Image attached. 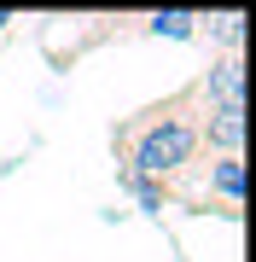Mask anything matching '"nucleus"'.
Returning <instances> with one entry per match:
<instances>
[{"label":"nucleus","instance_id":"20e7f679","mask_svg":"<svg viewBox=\"0 0 256 262\" xmlns=\"http://www.w3.org/2000/svg\"><path fill=\"white\" fill-rule=\"evenodd\" d=\"M198 146H210L216 158H239V151H245V105L204 111L198 117Z\"/></svg>","mask_w":256,"mask_h":262},{"label":"nucleus","instance_id":"7ed1b4c3","mask_svg":"<svg viewBox=\"0 0 256 262\" xmlns=\"http://www.w3.org/2000/svg\"><path fill=\"white\" fill-rule=\"evenodd\" d=\"M210 198H216V215H239V204H245V158H210L198 210H210Z\"/></svg>","mask_w":256,"mask_h":262},{"label":"nucleus","instance_id":"f03ea898","mask_svg":"<svg viewBox=\"0 0 256 262\" xmlns=\"http://www.w3.org/2000/svg\"><path fill=\"white\" fill-rule=\"evenodd\" d=\"M198 105L204 111H221V105H245V58L239 53H227V58H216L198 82Z\"/></svg>","mask_w":256,"mask_h":262},{"label":"nucleus","instance_id":"423d86ee","mask_svg":"<svg viewBox=\"0 0 256 262\" xmlns=\"http://www.w3.org/2000/svg\"><path fill=\"white\" fill-rule=\"evenodd\" d=\"M6 24H12V12H0V29H6Z\"/></svg>","mask_w":256,"mask_h":262},{"label":"nucleus","instance_id":"39448f33","mask_svg":"<svg viewBox=\"0 0 256 262\" xmlns=\"http://www.w3.org/2000/svg\"><path fill=\"white\" fill-rule=\"evenodd\" d=\"M192 29H198V18H192V12H157V18H152V35H175V41H187Z\"/></svg>","mask_w":256,"mask_h":262},{"label":"nucleus","instance_id":"f257e3e1","mask_svg":"<svg viewBox=\"0 0 256 262\" xmlns=\"http://www.w3.org/2000/svg\"><path fill=\"white\" fill-rule=\"evenodd\" d=\"M198 117H204V105H198V88H180V94H169L163 105H146V111H134L128 122H117V134H111V146H117V158H123L128 169L123 175H140V181H180L192 163H198Z\"/></svg>","mask_w":256,"mask_h":262}]
</instances>
